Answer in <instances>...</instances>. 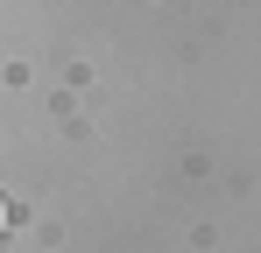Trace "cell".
<instances>
[{
    "label": "cell",
    "mask_w": 261,
    "mask_h": 253,
    "mask_svg": "<svg viewBox=\"0 0 261 253\" xmlns=\"http://www.w3.org/2000/svg\"><path fill=\"white\" fill-rule=\"evenodd\" d=\"M0 232H7V204H0Z\"/></svg>",
    "instance_id": "1"
}]
</instances>
